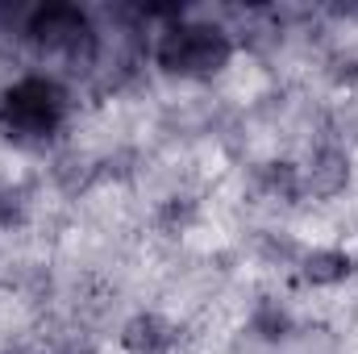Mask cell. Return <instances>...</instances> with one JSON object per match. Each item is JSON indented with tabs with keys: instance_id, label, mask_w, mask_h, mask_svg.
Listing matches in <instances>:
<instances>
[{
	"instance_id": "2",
	"label": "cell",
	"mask_w": 358,
	"mask_h": 354,
	"mask_svg": "<svg viewBox=\"0 0 358 354\" xmlns=\"http://www.w3.org/2000/svg\"><path fill=\"white\" fill-rule=\"evenodd\" d=\"M155 63L167 76L183 80H213L234 63V38L217 25H200V21H176L159 34L155 46Z\"/></svg>"
},
{
	"instance_id": "12",
	"label": "cell",
	"mask_w": 358,
	"mask_h": 354,
	"mask_svg": "<svg viewBox=\"0 0 358 354\" xmlns=\"http://www.w3.org/2000/svg\"><path fill=\"white\" fill-rule=\"evenodd\" d=\"M192 217H196V200H192V196H171V200L159 208V225H163L167 234H183V229L192 225Z\"/></svg>"
},
{
	"instance_id": "4",
	"label": "cell",
	"mask_w": 358,
	"mask_h": 354,
	"mask_svg": "<svg viewBox=\"0 0 358 354\" xmlns=\"http://www.w3.org/2000/svg\"><path fill=\"white\" fill-rule=\"evenodd\" d=\"M355 176V163H350V150L338 146V142H321L308 163L300 167V183H304V196H317V200H334L350 187Z\"/></svg>"
},
{
	"instance_id": "3",
	"label": "cell",
	"mask_w": 358,
	"mask_h": 354,
	"mask_svg": "<svg viewBox=\"0 0 358 354\" xmlns=\"http://www.w3.org/2000/svg\"><path fill=\"white\" fill-rule=\"evenodd\" d=\"M25 34L42 50H59V55H80V46H92V21L80 4H42L29 17Z\"/></svg>"
},
{
	"instance_id": "11",
	"label": "cell",
	"mask_w": 358,
	"mask_h": 354,
	"mask_svg": "<svg viewBox=\"0 0 358 354\" xmlns=\"http://www.w3.org/2000/svg\"><path fill=\"white\" fill-rule=\"evenodd\" d=\"M259 255H263L267 267H296L304 250L296 246L292 234H263V238H259Z\"/></svg>"
},
{
	"instance_id": "10",
	"label": "cell",
	"mask_w": 358,
	"mask_h": 354,
	"mask_svg": "<svg viewBox=\"0 0 358 354\" xmlns=\"http://www.w3.org/2000/svg\"><path fill=\"white\" fill-rule=\"evenodd\" d=\"M29 204H34L29 183H0V229H17V225H25Z\"/></svg>"
},
{
	"instance_id": "6",
	"label": "cell",
	"mask_w": 358,
	"mask_h": 354,
	"mask_svg": "<svg viewBox=\"0 0 358 354\" xmlns=\"http://www.w3.org/2000/svg\"><path fill=\"white\" fill-rule=\"evenodd\" d=\"M355 267L358 259L342 246H313V250L300 255L296 271H300V279L308 288H338V283H346L355 275Z\"/></svg>"
},
{
	"instance_id": "7",
	"label": "cell",
	"mask_w": 358,
	"mask_h": 354,
	"mask_svg": "<svg viewBox=\"0 0 358 354\" xmlns=\"http://www.w3.org/2000/svg\"><path fill=\"white\" fill-rule=\"evenodd\" d=\"M250 334H255L259 342L279 346V342H292L300 330H296V317L287 313V304H279V300H259V304L250 309Z\"/></svg>"
},
{
	"instance_id": "1",
	"label": "cell",
	"mask_w": 358,
	"mask_h": 354,
	"mask_svg": "<svg viewBox=\"0 0 358 354\" xmlns=\"http://www.w3.org/2000/svg\"><path fill=\"white\" fill-rule=\"evenodd\" d=\"M71 108V92L50 76H25L0 92V129L17 146H46Z\"/></svg>"
},
{
	"instance_id": "9",
	"label": "cell",
	"mask_w": 358,
	"mask_h": 354,
	"mask_svg": "<svg viewBox=\"0 0 358 354\" xmlns=\"http://www.w3.org/2000/svg\"><path fill=\"white\" fill-rule=\"evenodd\" d=\"M50 176H55V183L67 196H76V192H84L92 179L100 176V167H96V159H88V155H63V159H55Z\"/></svg>"
},
{
	"instance_id": "8",
	"label": "cell",
	"mask_w": 358,
	"mask_h": 354,
	"mask_svg": "<svg viewBox=\"0 0 358 354\" xmlns=\"http://www.w3.org/2000/svg\"><path fill=\"white\" fill-rule=\"evenodd\" d=\"M259 187L267 192V196H275V200H300L304 196V183H300V167L292 163V159H271V163H263L259 167Z\"/></svg>"
},
{
	"instance_id": "5",
	"label": "cell",
	"mask_w": 358,
	"mask_h": 354,
	"mask_svg": "<svg viewBox=\"0 0 358 354\" xmlns=\"http://www.w3.org/2000/svg\"><path fill=\"white\" fill-rule=\"evenodd\" d=\"M117 342H121L125 354H171L176 342H179V334H176V325H171L167 317L142 309V313H134V317L121 325Z\"/></svg>"
}]
</instances>
